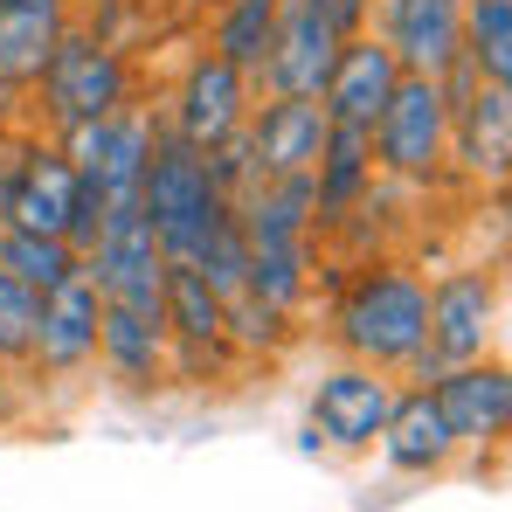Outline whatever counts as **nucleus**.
Here are the masks:
<instances>
[{"instance_id":"13","label":"nucleus","mask_w":512,"mask_h":512,"mask_svg":"<svg viewBox=\"0 0 512 512\" xmlns=\"http://www.w3.org/2000/svg\"><path fill=\"white\" fill-rule=\"evenodd\" d=\"M77 194H84V180L70 167L63 139H49V132H21L14 139V180H7V222L14 229L63 236L70 215H77Z\"/></svg>"},{"instance_id":"11","label":"nucleus","mask_w":512,"mask_h":512,"mask_svg":"<svg viewBox=\"0 0 512 512\" xmlns=\"http://www.w3.org/2000/svg\"><path fill=\"white\" fill-rule=\"evenodd\" d=\"M160 326H167V340H173L167 381H194V374L236 360V346H229V298H222L201 270H187V263H167Z\"/></svg>"},{"instance_id":"24","label":"nucleus","mask_w":512,"mask_h":512,"mask_svg":"<svg viewBox=\"0 0 512 512\" xmlns=\"http://www.w3.org/2000/svg\"><path fill=\"white\" fill-rule=\"evenodd\" d=\"M270 35H277V0H222L208 14V49L222 63H236L250 84L263 70V56H270Z\"/></svg>"},{"instance_id":"9","label":"nucleus","mask_w":512,"mask_h":512,"mask_svg":"<svg viewBox=\"0 0 512 512\" xmlns=\"http://www.w3.org/2000/svg\"><path fill=\"white\" fill-rule=\"evenodd\" d=\"M250 104H256V84L236 63H222L215 49H194L187 70L173 77V97H167V111H160V125H167L173 139H187L194 153H215L222 139H236L250 125Z\"/></svg>"},{"instance_id":"28","label":"nucleus","mask_w":512,"mask_h":512,"mask_svg":"<svg viewBox=\"0 0 512 512\" xmlns=\"http://www.w3.org/2000/svg\"><path fill=\"white\" fill-rule=\"evenodd\" d=\"M187 270H201L222 298H236V291L250 284V243H243V229H236V208H229V222H222V229L194 250V263H187Z\"/></svg>"},{"instance_id":"8","label":"nucleus","mask_w":512,"mask_h":512,"mask_svg":"<svg viewBox=\"0 0 512 512\" xmlns=\"http://www.w3.org/2000/svg\"><path fill=\"white\" fill-rule=\"evenodd\" d=\"M84 277L97 284L104 305H146V312H160L167 250H160V236H153V222H146L139 201H111L104 208V222H97V236H90V250H84Z\"/></svg>"},{"instance_id":"17","label":"nucleus","mask_w":512,"mask_h":512,"mask_svg":"<svg viewBox=\"0 0 512 512\" xmlns=\"http://www.w3.org/2000/svg\"><path fill=\"white\" fill-rule=\"evenodd\" d=\"M326 132H333V118H326L319 97H270V90H263V104H250V125H243L250 160H256L263 180L312 173L319 146H326Z\"/></svg>"},{"instance_id":"7","label":"nucleus","mask_w":512,"mask_h":512,"mask_svg":"<svg viewBox=\"0 0 512 512\" xmlns=\"http://www.w3.org/2000/svg\"><path fill=\"white\" fill-rule=\"evenodd\" d=\"M450 97V173L471 187H506L512 173V84H485L471 63L443 77Z\"/></svg>"},{"instance_id":"3","label":"nucleus","mask_w":512,"mask_h":512,"mask_svg":"<svg viewBox=\"0 0 512 512\" xmlns=\"http://www.w3.org/2000/svg\"><path fill=\"white\" fill-rule=\"evenodd\" d=\"M139 208H146V222H153L167 263H194V250L229 222V194L215 187L208 153H194L187 139H173L167 125H160L153 160H146V180H139Z\"/></svg>"},{"instance_id":"12","label":"nucleus","mask_w":512,"mask_h":512,"mask_svg":"<svg viewBox=\"0 0 512 512\" xmlns=\"http://www.w3.org/2000/svg\"><path fill=\"white\" fill-rule=\"evenodd\" d=\"M97 284L84 277V263L42 291V312H35V346H28V367L49 374V381H77L97 367Z\"/></svg>"},{"instance_id":"21","label":"nucleus","mask_w":512,"mask_h":512,"mask_svg":"<svg viewBox=\"0 0 512 512\" xmlns=\"http://www.w3.org/2000/svg\"><path fill=\"white\" fill-rule=\"evenodd\" d=\"M367 187H374V146H367V132L333 125L326 146H319V160H312V236H340V222L367 201Z\"/></svg>"},{"instance_id":"18","label":"nucleus","mask_w":512,"mask_h":512,"mask_svg":"<svg viewBox=\"0 0 512 512\" xmlns=\"http://www.w3.org/2000/svg\"><path fill=\"white\" fill-rule=\"evenodd\" d=\"M395 84H402L395 49H388L374 28H360V35H346V42H340L333 77H326V90H319V104H326V118H333V125L374 132V118H381V104L395 97Z\"/></svg>"},{"instance_id":"30","label":"nucleus","mask_w":512,"mask_h":512,"mask_svg":"<svg viewBox=\"0 0 512 512\" xmlns=\"http://www.w3.org/2000/svg\"><path fill=\"white\" fill-rule=\"evenodd\" d=\"M312 7H319V14H326L340 35H360V28L374 21V0H312Z\"/></svg>"},{"instance_id":"5","label":"nucleus","mask_w":512,"mask_h":512,"mask_svg":"<svg viewBox=\"0 0 512 512\" xmlns=\"http://www.w3.org/2000/svg\"><path fill=\"white\" fill-rule=\"evenodd\" d=\"M374 173L395 180V187H443L450 180V97H443V77H409L395 97L381 104L374 132Z\"/></svg>"},{"instance_id":"2","label":"nucleus","mask_w":512,"mask_h":512,"mask_svg":"<svg viewBox=\"0 0 512 512\" xmlns=\"http://www.w3.org/2000/svg\"><path fill=\"white\" fill-rule=\"evenodd\" d=\"M132 97H139L132 56H125L118 42H104L97 28L70 21L63 42H56V56H49L42 77H35V118H42L49 139H63V132H77V125H90V118L125 111Z\"/></svg>"},{"instance_id":"34","label":"nucleus","mask_w":512,"mask_h":512,"mask_svg":"<svg viewBox=\"0 0 512 512\" xmlns=\"http://www.w3.org/2000/svg\"><path fill=\"white\" fill-rule=\"evenodd\" d=\"M77 7H84V0H77Z\"/></svg>"},{"instance_id":"20","label":"nucleus","mask_w":512,"mask_h":512,"mask_svg":"<svg viewBox=\"0 0 512 512\" xmlns=\"http://www.w3.org/2000/svg\"><path fill=\"white\" fill-rule=\"evenodd\" d=\"M381 457H388V471H402V478H436V471H450L457 464V436L443 423V409H436V395H429L423 381H409V388H395V409H388V423H381V443H374Z\"/></svg>"},{"instance_id":"32","label":"nucleus","mask_w":512,"mask_h":512,"mask_svg":"<svg viewBox=\"0 0 512 512\" xmlns=\"http://www.w3.org/2000/svg\"><path fill=\"white\" fill-rule=\"evenodd\" d=\"M21 139V132H14ZM14 139H0V229H7V180H14Z\"/></svg>"},{"instance_id":"10","label":"nucleus","mask_w":512,"mask_h":512,"mask_svg":"<svg viewBox=\"0 0 512 512\" xmlns=\"http://www.w3.org/2000/svg\"><path fill=\"white\" fill-rule=\"evenodd\" d=\"M153 139H160V111L125 104V111H111V118H90L77 132H63V153H70L77 180H90V187L104 194V208H111V201H139Z\"/></svg>"},{"instance_id":"27","label":"nucleus","mask_w":512,"mask_h":512,"mask_svg":"<svg viewBox=\"0 0 512 512\" xmlns=\"http://www.w3.org/2000/svg\"><path fill=\"white\" fill-rule=\"evenodd\" d=\"M229 346H236L243 360H263V353L291 346V312L263 305L256 291H236V298H229Z\"/></svg>"},{"instance_id":"25","label":"nucleus","mask_w":512,"mask_h":512,"mask_svg":"<svg viewBox=\"0 0 512 512\" xmlns=\"http://www.w3.org/2000/svg\"><path fill=\"white\" fill-rule=\"evenodd\" d=\"M77 263H84V256L70 250L63 236H42V229H14V222L0 229V270H7V277H21L28 291H49V284H63V277H70Z\"/></svg>"},{"instance_id":"26","label":"nucleus","mask_w":512,"mask_h":512,"mask_svg":"<svg viewBox=\"0 0 512 512\" xmlns=\"http://www.w3.org/2000/svg\"><path fill=\"white\" fill-rule=\"evenodd\" d=\"M464 63L485 84H512V0H464Z\"/></svg>"},{"instance_id":"19","label":"nucleus","mask_w":512,"mask_h":512,"mask_svg":"<svg viewBox=\"0 0 512 512\" xmlns=\"http://www.w3.org/2000/svg\"><path fill=\"white\" fill-rule=\"evenodd\" d=\"M167 360H173V340L160 326V312H146V305H104L97 312V367L118 388H132V395L167 388Z\"/></svg>"},{"instance_id":"31","label":"nucleus","mask_w":512,"mask_h":512,"mask_svg":"<svg viewBox=\"0 0 512 512\" xmlns=\"http://www.w3.org/2000/svg\"><path fill=\"white\" fill-rule=\"evenodd\" d=\"M21 118H28V90L0 77V139H14V132H21Z\"/></svg>"},{"instance_id":"33","label":"nucleus","mask_w":512,"mask_h":512,"mask_svg":"<svg viewBox=\"0 0 512 512\" xmlns=\"http://www.w3.org/2000/svg\"><path fill=\"white\" fill-rule=\"evenodd\" d=\"M180 7H187V14H215L222 0H180Z\"/></svg>"},{"instance_id":"23","label":"nucleus","mask_w":512,"mask_h":512,"mask_svg":"<svg viewBox=\"0 0 512 512\" xmlns=\"http://www.w3.org/2000/svg\"><path fill=\"white\" fill-rule=\"evenodd\" d=\"M312 270H319V250H312V236H298V243H250V284L263 305H277V312H305V298H312Z\"/></svg>"},{"instance_id":"6","label":"nucleus","mask_w":512,"mask_h":512,"mask_svg":"<svg viewBox=\"0 0 512 512\" xmlns=\"http://www.w3.org/2000/svg\"><path fill=\"white\" fill-rule=\"evenodd\" d=\"M395 388H402V374H381V367H367V360H333V367H319V381H312V395H305V450H333V457H367L374 443H381V423H388V409H395Z\"/></svg>"},{"instance_id":"14","label":"nucleus","mask_w":512,"mask_h":512,"mask_svg":"<svg viewBox=\"0 0 512 512\" xmlns=\"http://www.w3.org/2000/svg\"><path fill=\"white\" fill-rule=\"evenodd\" d=\"M340 42L346 35L312 0H277V35H270L263 70H256V90H270V97H319L326 77H333Z\"/></svg>"},{"instance_id":"4","label":"nucleus","mask_w":512,"mask_h":512,"mask_svg":"<svg viewBox=\"0 0 512 512\" xmlns=\"http://www.w3.org/2000/svg\"><path fill=\"white\" fill-rule=\"evenodd\" d=\"M499 333H506V284H499V270L492 263L443 270L429 284V333H423V353L409 360V381L429 388L443 367L499 353Z\"/></svg>"},{"instance_id":"22","label":"nucleus","mask_w":512,"mask_h":512,"mask_svg":"<svg viewBox=\"0 0 512 512\" xmlns=\"http://www.w3.org/2000/svg\"><path fill=\"white\" fill-rule=\"evenodd\" d=\"M70 21H77V0H0V77L35 90Z\"/></svg>"},{"instance_id":"29","label":"nucleus","mask_w":512,"mask_h":512,"mask_svg":"<svg viewBox=\"0 0 512 512\" xmlns=\"http://www.w3.org/2000/svg\"><path fill=\"white\" fill-rule=\"evenodd\" d=\"M35 312H42V291H28L21 277H7V270H0V367H28Z\"/></svg>"},{"instance_id":"16","label":"nucleus","mask_w":512,"mask_h":512,"mask_svg":"<svg viewBox=\"0 0 512 512\" xmlns=\"http://www.w3.org/2000/svg\"><path fill=\"white\" fill-rule=\"evenodd\" d=\"M367 28L409 77H450L464 63V0H374Z\"/></svg>"},{"instance_id":"1","label":"nucleus","mask_w":512,"mask_h":512,"mask_svg":"<svg viewBox=\"0 0 512 512\" xmlns=\"http://www.w3.org/2000/svg\"><path fill=\"white\" fill-rule=\"evenodd\" d=\"M429 333V277L402 256H367L333 298V346L381 374H409Z\"/></svg>"},{"instance_id":"15","label":"nucleus","mask_w":512,"mask_h":512,"mask_svg":"<svg viewBox=\"0 0 512 512\" xmlns=\"http://www.w3.org/2000/svg\"><path fill=\"white\" fill-rule=\"evenodd\" d=\"M429 395H436L443 423H450V436H457L464 450H499V443H506V429H512V367L499 353L464 360V367H443V374L429 381Z\"/></svg>"}]
</instances>
